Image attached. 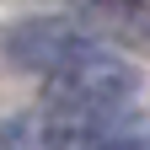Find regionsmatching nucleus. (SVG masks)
Listing matches in <instances>:
<instances>
[{"label": "nucleus", "mask_w": 150, "mask_h": 150, "mask_svg": "<svg viewBox=\"0 0 150 150\" xmlns=\"http://www.w3.org/2000/svg\"><path fill=\"white\" fill-rule=\"evenodd\" d=\"M139 91V75L123 54H112L107 43H97L86 59H75L70 70H59L54 81H43V112H123Z\"/></svg>", "instance_id": "nucleus-1"}, {"label": "nucleus", "mask_w": 150, "mask_h": 150, "mask_svg": "<svg viewBox=\"0 0 150 150\" xmlns=\"http://www.w3.org/2000/svg\"><path fill=\"white\" fill-rule=\"evenodd\" d=\"M102 38L81 27V22H64V16H32V22H16L6 32V54L16 64H27L32 75L54 81L59 70H70L75 59H86Z\"/></svg>", "instance_id": "nucleus-3"}, {"label": "nucleus", "mask_w": 150, "mask_h": 150, "mask_svg": "<svg viewBox=\"0 0 150 150\" xmlns=\"http://www.w3.org/2000/svg\"><path fill=\"white\" fill-rule=\"evenodd\" d=\"M6 139H22L38 150H150V129L134 112H91V118H75V112H43L27 129L16 123Z\"/></svg>", "instance_id": "nucleus-2"}]
</instances>
